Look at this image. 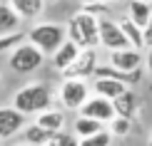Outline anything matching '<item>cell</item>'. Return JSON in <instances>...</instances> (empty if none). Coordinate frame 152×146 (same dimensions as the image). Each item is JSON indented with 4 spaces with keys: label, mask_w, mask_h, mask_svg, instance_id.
Masks as SVG:
<instances>
[{
    "label": "cell",
    "mask_w": 152,
    "mask_h": 146,
    "mask_svg": "<svg viewBox=\"0 0 152 146\" xmlns=\"http://www.w3.org/2000/svg\"><path fill=\"white\" fill-rule=\"evenodd\" d=\"M18 146H30V144H18Z\"/></svg>",
    "instance_id": "cell-34"
},
{
    "label": "cell",
    "mask_w": 152,
    "mask_h": 146,
    "mask_svg": "<svg viewBox=\"0 0 152 146\" xmlns=\"http://www.w3.org/2000/svg\"><path fill=\"white\" fill-rule=\"evenodd\" d=\"M145 62H147V72L152 77V47H147V57H145Z\"/></svg>",
    "instance_id": "cell-27"
},
{
    "label": "cell",
    "mask_w": 152,
    "mask_h": 146,
    "mask_svg": "<svg viewBox=\"0 0 152 146\" xmlns=\"http://www.w3.org/2000/svg\"><path fill=\"white\" fill-rule=\"evenodd\" d=\"M127 17L137 27H145L152 17V5L150 3H140V0H130L127 3Z\"/></svg>",
    "instance_id": "cell-19"
},
{
    "label": "cell",
    "mask_w": 152,
    "mask_h": 146,
    "mask_svg": "<svg viewBox=\"0 0 152 146\" xmlns=\"http://www.w3.org/2000/svg\"><path fill=\"white\" fill-rule=\"evenodd\" d=\"M20 42H25V32L18 30V32H10V35H3L0 37V57L3 55H10Z\"/></svg>",
    "instance_id": "cell-23"
},
{
    "label": "cell",
    "mask_w": 152,
    "mask_h": 146,
    "mask_svg": "<svg viewBox=\"0 0 152 146\" xmlns=\"http://www.w3.org/2000/svg\"><path fill=\"white\" fill-rule=\"evenodd\" d=\"M147 146H152V134H150V139H147Z\"/></svg>",
    "instance_id": "cell-30"
},
{
    "label": "cell",
    "mask_w": 152,
    "mask_h": 146,
    "mask_svg": "<svg viewBox=\"0 0 152 146\" xmlns=\"http://www.w3.org/2000/svg\"><path fill=\"white\" fill-rule=\"evenodd\" d=\"M0 92H3V77H0Z\"/></svg>",
    "instance_id": "cell-31"
},
{
    "label": "cell",
    "mask_w": 152,
    "mask_h": 146,
    "mask_svg": "<svg viewBox=\"0 0 152 146\" xmlns=\"http://www.w3.org/2000/svg\"><path fill=\"white\" fill-rule=\"evenodd\" d=\"M53 101H55V94L50 89V84H45V82H30V84L20 87V89L12 94L10 106H15L25 117H37L40 111L50 109Z\"/></svg>",
    "instance_id": "cell-2"
},
{
    "label": "cell",
    "mask_w": 152,
    "mask_h": 146,
    "mask_svg": "<svg viewBox=\"0 0 152 146\" xmlns=\"http://www.w3.org/2000/svg\"><path fill=\"white\" fill-rule=\"evenodd\" d=\"M112 106H115V117H127V119H135L137 109H140V99L132 89H125L117 99H112Z\"/></svg>",
    "instance_id": "cell-16"
},
{
    "label": "cell",
    "mask_w": 152,
    "mask_h": 146,
    "mask_svg": "<svg viewBox=\"0 0 152 146\" xmlns=\"http://www.w3.org/2000/svg\"><path fill=\"white\" fill-rule=\"evenodd\" d=\"M102 3H107V5H115V3H120V0H102Z\"/></svg>",
    "instance_id": "cell-29"
},
{
    "label": "cell",
    "mask_w": 152,
    "mask_h": 146,
    "mask_svg": "<svg viewBox=\"0 0 152 146\" xmlns=\"http://www.w3.org/2000/svg\"><path fill=\"white\" fill-rule=\"evenodd\" d=\"M92 77L117 79V82H122V84H127V87H135V84H140V82H142L145 72H142V69H135V72H122V69H115V67H110V65H97V69H95Z\"/></svg>",
    "instance_id": "cell-11"
},
{
    "label": "cell",
    "mask_w": 152,
    "mask_h": 146,
    "mask_svg": "<svg viewBox=\"0 0 152 146\" xmlns=\"http://www.w3.org/2000/svg\"><path fill=\"white\" fill-rule=\"evenodd\" d=\"M20 25H23V20L18 17V12L8 3H0V37L10 35V32H18Z\"/></svg>",
    "instance_id": "cell-17"
},
{
    "label": "cell",
    "mask_w": 152,
    "mask_h": 146,
    "mask_svg": "<svg viewBox=\"0 0 152 146\" xmlns=\"http://www.w3.org/2000/svg\"><path fill=\"white\" fill-rule=\"evenodd\" d=\"M5 3L18 12L20 20H37V17L45 12L48 0H5Z\"/></svg>",
    "instance_id": "cell-12"
},
{
    "label": "cell",
    "mask_w": 152,
    "mask_h": 146,
    "mask_svg": "<svg viewBox=\"0 0 152 146\" xmlns=\"http://www.w3.org/2000/svg\"><path fill=\"white\" fill-rule=\"evenodd\" d=\"M102 129H105L102 122H97V119H87V117H80V114H77V119H75V124H72V134L77 136V139L92 136V134H97V131H102Z\"/></svg>",
    "instance_id": "cell-20"
},
{
    "label": "cell",
    "mask_w": 152,
    "mask_h": 146,
    "mask_svg": "<svg viewBox=\"0 0 152 146\" xmlns=\"http://www.w3.org/2000/svg\"><path fill=\"white\" fill-rule=\"evenodd\" d=\"M107 65L122 69V72H135V69H142V52L135 47L112 50V52H107Z\"/></svg>",
    "instance_id": "cell-9"
},
{
    "label": "cell",
    "mask_w": 152,
    "mask_h": 146,
    "mask_svg": "<svg viewBox=\"0 0 152 146\" xmlns=\"http://www.w3.org/2000/svg\"><path fill=\"white\" fill-rule=\"evenodd\" d=\"M53 146H80V141H77V136L75 134H65V131H60V134H55L53 139Z\"/></svg>",
    "instance_id": "cell-25"
},
{
    "label": "cell",
    "mask_w": 152,
    "mask_h": 146,
    "mask_svg": "<svg viewBox=\"0 0 152 146\" xmlns=\"http://www.w3.org/2000/svg\"><path fill=\"white\" fill-rule=\"evenodd\" d=\"M25 40H28L30 45H35L45 57H50L55 50L62 45V42L67 40V32H65V25L53 22V20H45V22H35L33 27L28 30Z\"/></svg>",
    "instance_id": "cell-3"
},
{
    "label": "cell",
    "mask_w": 152,
    "mask_h": 146,
    "mask_svg": "<svg viewBox=\"0 0 152 146\" xmlns=\"http://www.w3.org/2000/svg\"><path fill=\"white\" fill-rule=\"evenodd\" d=\"M25 114H20L15 106H0V141L20 134L25 129Z\"/></svg>",
    "instance_id": "cell-10"
},
{
    "label": "cell",
    "mask_w": 152,
    "mask_h": 146,
    "mask_svg": "<svg viewBox=\"0 0 152 146\" xmlns=\"http://www.w3.org/2000/svg\"><path fill=\"white\" fill-rule=\"evenodd\" d=\"M42 65H45V55H42L35 45H30L28 40L20 42V45L8 55V67L15 74H33Z\"/></svg>",
    "instance_id": "cell-4"
},
{
    "label": "cell",
    "mask_w": 152,
    "mask_h": 146,
    "mask_svg": "<svg viewBox=\"0 0 152 146\" xmlns=\"http://www.w3.org/2000/svg\"><path fill=\"white\" fill-rule=\"evenodd\" d=\"M117 25H120V30H122L125 40L130 42V47H135V50H142V47H145V42H142V27H137V25L132 22L127 15L120 17Z\"/></svg>",
    "instance_id": "cell-18"
},
{
    "label": "cell",
    "mask_w": 152,
    "mask_h": 146,
    "mask_svg": "<svg viewBox=\"0 0 152 146\" xmlns=\"http://www.w3.org/2000/svg\"><path fill=\"white\" fill-rule=\"evenodd\" d=\"M142 42H145V47H152V17H150V22L142 27Z\"/></svg>",
    "instance_id": "cell-26"
},
{
    "label": "cell",
    "mask_w": 152,
    "mask_h": 146,
    "mask_svg": "<svg viewBox=\"0 0 152 146\" xmlns=\"http://www.w3.org/2000/svg\"><path fill=\"white\" fill-rule=\"evenodd\" d=\"M97 30H100V47H105L107 52L130 47V42L125 40V35H122V30H120L117 20H110V17H100Z\"/></svg>",
    "instance_id": "cell-7"
},
{
    "label": "cell",
    "mask_w": 152,
    "mask_h": 146,
    "mask_svg": "<svg viewBox=\"0 0 152 146\" xmlns=\"http://www.w3.org/2000/svg\"><path fill=\"white\" fill-rule=\"evenodd\" d=\"M77 3L82 5V8H85V5H92V3H100V0H77Z\"/></svg>",
    "instance_id": "cell-28"
},
{
    "label": "cell",
    "mask_w": 152,
    "mask_h": 146,
    "mask_svg": "<svg viewBox=\"0 0 152 146\" xmlns=\"http://www.w3.org/2000/svg\"><path fill=\"white\" fill-rule=\"evenodd\" d=\"M105 129L110 131L112 139H125L132 131V119H127V117H112L110 122L105 124Z\"/></svg>",
    "instance_id": "cell-22"
},
{
    "label": "cell",
    "mask_w": 152,
    "mask_h": 146,
    "mask_svg": "<svg viewBox=\"0 0 152 146\" xmlns=\"http://www.w3.org/2000/svg\"><path fill=\"white\" fill-rule=\"evenodd\" d=\"M35 124L42 126L45 131H50V134H60L62 129H65V111L62 109H55V106H50V109L40 111L35 117Z\"/></svg>",
    "instance_id": "cell-13"
},
{
    "label": "cell",
    "mask_w": 152,
    "mask_h": 146,
    "mask_svg": "<svg viewBox=\"0 0 152 146\" xmlns=\"http://www.w3.org/2000/svg\"><path fill=\"white\" fill-rule=\"evenodd\" d=\"M80 117H87V119H97V122L107 124L112 117H115V106H112L110 99L105 97H97V94H90L87 97V101L80 106Z\"/></svg>",
    "instance_id": "cell-8"
},
{
    "label": "cell",
    "mask_w": 152,
    "mask_h": 146,
    "mask_svg": "<svg viewBox=\"0 0 152 146\" xmlns=\"http://www.w3.org/2000/svg\"><path fill=\"white\" fill-rule=\"evenodd\" d=\"M97 50H80L77 57L72 60V65L62 72V77H70V79H90L97 69Z\"/></svg>",
    "instance_id": "cell-6"
},
{
    "label": "cell",
    "mask_w": 152,
    "mask_h": 146,
    "mask_svg": "<svg viewBox=\"0 0 152 146\" xmlns=\"http://www.w3.org/2000/svg\"><path fill=\"white\" fill-rule=\"evenodd\" d=\"M45 146H53V141H48V144H45Z\"/></svg>",
    "instance_id": "cell-33"
},
{
    "label": "cell",
    "mask_w": 152,
    "mask_h": 146,
    "mask_svg": "<svg viewBox=\"0 0 152 146\" xmlns=\"http://www.w3.org/2000/svg\"><path fill=\"white\" fill-rule=\"evenodd\" d=\"M80 146H110L112 144V136H110V131L102 129V131H97V134H92V136H85V139H77Z\"/></svg>",
    "instance_id": "cell-24"
},
{
    "label": "cell",
    "mask_w": 152,
    "mask_h": 146,
    "mask_svg": "<svg viewBox=\"0 0 152 146\" xmlns=\"http://www.w3.org/2000/svg\"><path fill=\"white\" fill-rule=\"evenodd\" d=\"M53 136L55 134L45 131L42 126H37L35 122L33 124H25V129H23V139H25V144H30V146H45Z\"/></svg>",
    "instance_id": "cell-21"
},
{
    "label": "cell",
    "mask_w": 152,
    "mask_h": 146,
    "mask_svg": "<svg viewBox=\"0 0 152 146\" xmlns=\"http://www.w3.org/2000/svg\"><path fill=\"white\" fill-rule=\"evenodd\" d=\"M90 94H92V89H90V82L87 79L62 77L60 87H58V101L65 111H80V106L87 101Z\"/></svg>",
    "instance_id": "cell-5"
},
{
    "label": "cell",
    "mask_w": 152,
    "mask_h": 146,
    "mask_svg": "<svg viewBox=\"0 0 152 146\" xmlns=\"http://www.w3.org/2000/svg\"><path fill=\"white\" fill-rule=\"evenodd\" d=\"M140 3H150V5H152V0H140Z\"/></svg>",
    "instance_id": "cell-32"
},
{
    "label": "cell",
    "mask_w": 152,
    "mask_h": 146,
    "mask_svg": "<svg viewBox=\"0 0 152 146\" xmlns=\"http://www.w3.org/2000/svg\"><path fill=\"white\" fill-rule=\"evenodd\" d=\"M77 52H80V47L75 45V42L65 40V42H62V45H60L58 50H55L53 55H50V62H53V67H55V69H58V72L62 74L67 67L72 65V60L77 57Z\"/></svg>",
    "instance_id": "cell-14"
},
{
    "label": "cell",
    "mask_w": 152,
    "mask_h": 146,
    "mask_svg": "<svg viewBox=\"0 0 152 146\" xmlns=\"http://www.w3.org/2000/svg\"><path fill=\"white\" fill-rule=\"evenodd\" d=\"M100 17L92 15L87 10H77L67 17L65 22V32H67V40L75 42L80 50H97L100 47Z\"/></svg>",
    "instance_id": "cell-1"
},
{
    "label": "cell",
    "mask_w": 152,
    "mask_h": 146,
    "mask_svg": "<svg viewBox=\"0 0 152 146\" xmlns=\"http://www.w3.org/2000/svg\"><path fill=\"white\" fill-rule=\"evenodd\" d=\"M90 89L92 94H97V97H105V99H117L120 94H122L125 89H130L127 84H122V82H117V79H102V77H95L92 79V84H90Z\"/></svg>",
    "instance_id": "cell-15"
}]
</instances>
